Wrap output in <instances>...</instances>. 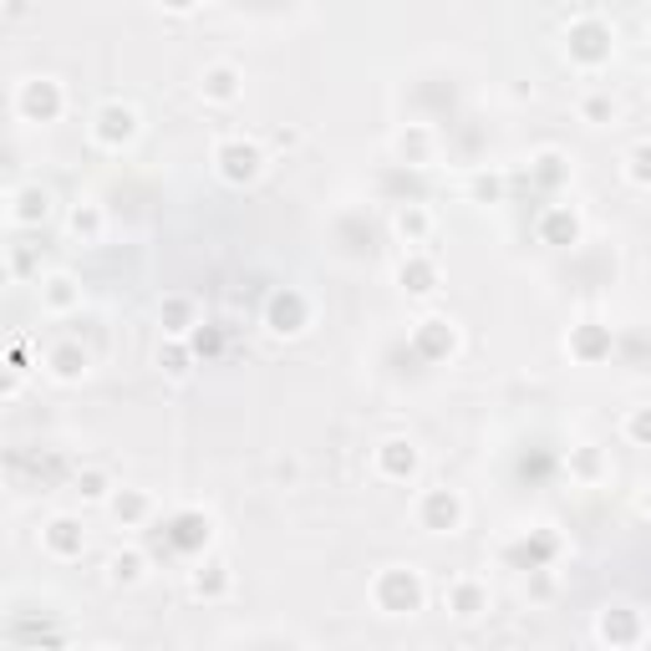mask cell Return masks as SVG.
I'll return each instance as SVG.
<instances>
[{"label":"cell","mask_w":651,"mask_h":651,"mask_svg":"<svg viewBox=\"0 0 651 651\" xmlns=\"http://www.w3.org/2000/svg\"><path fill=\"white\" fill-rule=\"evenodd\" d=\"M611 51H616V37L601 16H576V21H570V31H565V56H570L580 72H601V66L611 62Z\"/></svg>","instance_id":"cell-1"},{"label":"cell","mask_w":651,"mask_h":651,"mask_svg":"<svg viewBox=\"0 0 651 651\" xmlns=\"http://www.w3.org/2000/svg\"><path fill=\"white\" fill-rule=\"evenodd\" d=\"M372 601H376V611H388V616L423 611V601H427L423 576L407 570V565H392V570H382V576L372 580Z\"/></svg>","instance_id":"cell-2"},{"label":"cell","mask_w":651,"mask_h":651,"mask_svg":"<svg viewBox=\"0 0 651 651\" xmlns=\"http://www.w3.org/2000/svg\"><path fill=\"white\" fill-rule=\"evenodd\" d=\"M214 168H219V178L235 188H250L265 178V148L250 138H229L214 148Z\"/></svg>","instance_id":"cell-3"},{"label":"cell","mask_w":651,"mask_h":651,"mask_svg":"<svg viewBox=\"0 0 651 651\" xmlns=\"http://www.w3.org/2000/svg\"><path fill=\"white\" fill-rule=\"evenodd\" d=\"M417 525L427 535H458L464 529V499H458V488H448V484L423 488L417 494Z\"/></svg>","instance_id":"cell-4"},{"label":"cell","mask_w":651,"mask_h":651,"mask_svg":"<svg viewBox=\"0 0 651 651\" xmlns=\"http://www.w3.org/2000/svg\"><path fill=\"white\" fill-rule=\"evenodd\" d=\"M306 326H311V301H306L296 286L276 290L270 301H265V331L276 341H290V337H301Z\"/></svg>","instance_id":"cell-5"},{"label":"cell","mask_w":651,"mask_h":651,"mask_svg":"<svg viewBox=\"0 0 651 651\" xmlns=\"http://www.w3.org/2000/svg\"><path fill=\"white\" fill-rule=\"evenodd\" d=\"M138 127L143 123H138V107H133V102H102L97 117H92V143L123 153L127 143L138 138Z\"/></svg>","instance_id":"cell-6"},{"label":"cell","mask_w":651,"mask_h":651,"mask_svg":"<svg viewBox=\"0 0 651 651\" xmlns=\"http://www.w3.org/2000/svg\"><path fill=\"white\" fill-rule=\"evenodd\" d=\"M372 464H376V478H388V484H413L417 468H423V453L407 438H388V443H376Z\"/></svg>","instance_id":"cell-7"},{"label":"cell","mask_w":651,"mask_h":651,"mask_svg":"<svg viewBox=\"0 0 651 651\" xmlns=\"http://www.w3.org/2000/svg\"><path fill=\"white\" fill-rule=\"evenodd\" d=\"M16 107H21L25 117L56 123V117H62V107H66L62 82H51V76H31V82H21V97H16Z\"/></svg>","instance_id":"cell-8"},{"label":"cell","mask_w":651,"mask_h":651,"mask_svg":"<svg viewBox=\"0 0 651 651\" xmlns=\"http://www.w3.org/2000/svg\"><path fill=\"white\" fill-rule=\"evenodd\" d=\"M413 347L427 362H448L453 351H458V326L443 321V316H427V321L413 326Z\"/></svg>","instance_id":"cell-9"},{"label":"cell","mask_w":651,"mask_h":651,"mask_svg":"<svg viewBox=\"0 0 651 651\" xmlns=\"http://www.w3.org/2000/svg\"><path fill=\"white\" fill-rule=\"evenodd\" d=\"M239 92H245V72H239L235 62L204 66V76H199V97L204 102H214V107H229V102H239Z\"/></svg>","instance_id":"cell-10"},{"label":"cell","mask_w":651,"mask_h":651,"mask_svg":"<svg viewBox=\"0 0 651 651\" xmlns=\"http://www.w3.org/2000/svg\"><path fill=\"white\" fill-rule=\"evenodd\" d=\"M397 286L407 290V296H433V290H438V265L427 260L423 250H407L397 265Z\"/></svg>","instance_id":"cell-11"},{"label":"cell","mask_w":651,"mask_h":651,"mask_svg":"<svg viewBox=\"0 0 651 651\" xmlns=\"http://www.w3.org/2000/svg\"><path fill=\"white\" fill-rule=\"evenodd\" d=\"M443 601H448V611L458 616V621H478V616L488 611V586L474 576H464V580H453Z\"/></svg>","instance_id":"cell-12"},{"label":"cell","mask_w":651,"mask_h":651,"mask_svg":"<svg viewBox=\"0 0 651 651\" xmlns=\"http://www.w3.org/2000/svg\"><path fill=\"white\" fill-rule=\"evenodd\" d=\"M596 637L611 641V647H631V641H641V616L631 606H606L601 621H596Z\"/></svg>","instance_id":"cell-13"},{"label":"cell","mask_w":651,"mask_h":651,"mask_svg":"<svg viewBox=\"0 0 651 651\" xmlns=\"http://www.w3.org/2000/svg\"><path fill=\"white\" fill-rule=\"evenodd\" d=\"M158 321H163V337H194L199 331V306H194V296H163L158 306Z\"/></svg>","instance_id":"cell-14"},{"label":"cell","mask_w":651,"mask_h":651,"mask_svg":"<svg viewBox=\"0 0 651 651\" xmlns=\"http://www.w3.org/2000/svg\"><path fill=\"white\" fill-rule=\"evenodd\" d=\"M392 229H397V239L407 250H423L427 239H433V214H427V204H402L392 214Z\"/></svg>","instance_id":"cell-15"},{"label":"cell","mask_w":651,"mask_h":651,"mask_svg":"<svg viewBox=\"0 0 651 651\" xmlns=\"http://www.w3.org/2000/svg\"><path fill=\"white\" fill-rule=\"evenodd\" d=\"M570 356H576V362H586V366L606 362V356H611V331H606L601 321L576 326V331H570Z\"/></svg>","instance_id":"cell-16"},{"label":"cell","mask_w":651,"mask_h":651,"mask_svg":"<svg viewBox=\"0 0 651 651\" xmlns=\"http://www.w3.org/2000/svg\"><path fill=\"white\" fill-rule=\"evenodd\" d=\"M539 239H545V245H576L580 214L570 209V204H550V209L539 214Z\"/></svg>","instance_id":"cell-17"},{"label":"cell","mask_w":651,"mask_h":651,"mask_svg":"<svg viewBox=\"0 0 651 651\" xmlns=\"http://www.w3.org/2000/svg\"><path fill=\"white\" fill-rule=\"evenodd\" d=\"M168 529H174V535H168V539H174V550H188V555H194V550H204V545H209L214 519H209V514H199V509H184Z\"/></svg>","instance_id":"cell-18"},{"label":"cell","mask_w":651,"mask_h":651,"mask_svg":"<svg viewBox=\"0 0 651 651\" xmlns=\"http://www.w3.org/2000/svg\"><path fill=\"white\" fill-rule=\"evenodd\" d=\"M194 366H199V351H194V341H188V337H163V347H158V372L163 376L184 382Z\"/></svg>","instance_id":"cell-19"},{"label":"cell","mask_w":651,"mask_h":651,"mask_svg":"<svg viewBox=\"0 0 651 651\" xmlns=\"http://www.w3.org/2000/svg\"><path fill=\"white\" fill-rule=\"evenodd\" d=\"M41 306H46L51 316L76 311V306H82V286H76V280L66 276V270H56V276L41 280Z\"/></svg>","instance_id":"cell-20"},{"label":"cell","mask_w":651,"mask_h":651,"mask_svg":"<svg viewBox=\"0 0 651 651\" xmlns=\"http://www.w3.org/2000/svg\"><path fill=\"white\" fill-rule=\"evenodd\" d=\"M66 229H72V239H82V245H97L102 229H107V214H102L97 199H76L72 214H66Z\"/></svg>","instance_id":"cell-21"},{"label":"cell","mask_w":651,"mask_h":651,"mask_svg":"<svg viewBox=\"0 0 651 651\" xmlns=\"http://www.w3.org/2000/svg\"><path fill=\"white\" fill-rule=\"evenodd\" d=\"M46 372L56 376V382H82L87 376V351L76 347V341H62V347L46 351Z\"/></svg>","instance_id":"cell-22"},{"label":"cell","mask_w":651,"mask_h":651,"mask_svg":"<svg viewBox=\"0 0 651 651\" xmlns=\"http://www.w3.org/2000/svg\"><path fill=\"white\" fill-rule=\"evenodd\" d=\"M82 545H87V535H82V525H76V519H51V525H46V550L56 555V560H76V555H82Z\"/></svg>","instance_id":"cell-23"},{"label":"cell","mask_w":651,"mask_h":651,"mask_svg":"<svg viewBox=\"0 0 651 651\" xmlns=\"http://www.w3.org/2000/svg\"><path fill=\"white\" fill-rule=\"evenodd\" d=\"M11 204H16V209H11V219H16V225H41V219L51 214V194H46L41 184L16 188V194H11Z\"/></svg>","instance_id":"cell-24"},{"label":"cell","mask_w":651,"mask_h":651,"mask_svg":"<svg viewBox=\"0 0 651 651\" xmlns=\"http://www.w3.org/2000/svg\"><path fill=\"white\" fill-rule=\"evenodd\" d=\"M229 586H235V576H229L225 560H209L194 570V596H204V601H219V596H229Z\"/></svg>","instance_id":"cell-25"},{"label":"cell","mask_w":651,"mask_h":651,"mask_svg":"<svg viewBox=\"0 0 651 651\" xmlns=\"http://www.w3.org/2000/svg\"><path fill=\"white\" fill-rule=\"evenodd\" d=\"M107 504H113V514H117V519H123L127 529H133V525H143V519H148V514H153V499H148V494H143V488H117V494H113V499H107Z\"/></svg>","instance_id":"cell-26"},{"label":"cell","mask_w":651,"mask_h":651,"mask_svg":"<svg viewBox=\"0 0 651 651\" xmlns=\"http://www.w3.org/2000/svg\"><path fill=\"white\" fill-rule=\"evenodd\" d=\"M529 174L539 178V188H560L565 178H570V163H565L555 148H545V153H535V163H529Z\"/></svg>","instance_id":"cell-27"},{"label":"cell","mask_w":651,"mask_h":651,"mask_svg":"<svg viewBox=\"0 0 651 651\" xmlns=\"http://www.w3.org/2000/svg\"><path fill=\"white\" fill-rule=\"evenodd\" d=\"M397 153L413 163V168H423V163L433 158V133H427V127H407V133H397Z\"/></svg>","instance_id":"cell-28"},{"label":"cell","mask_w":651,"mask_h":651,"mask_svg":"<svg viewBox=\"0 0 651 651\" xmlns=\"http://www.w3.org/2000/svg\"><path fill=\"white\" fill-rule=\"evenodd\" d=\"M555 550H560V539L555 535H535V539H525V545L514 550V560L525 565V570H545V560H550Z\"/></svg>","instance_id":"cell-29"},{"label":"cell","mask_w":651,"mask_h":651,"mask_svg":"<svg viewBox=\"0 0 651 651\" xmlns=\"http://www.w3.org/2000/svg\"><path fill=\"white\" fill-rule=\"evenodd\" d=\"M76 494H82L87 504L113 499V478L102 474V468H82V474H76Z\"/></svg>","instance_id":"cell-30"},{"label":"cell","mask_w":651,"mask_h":651,"mask_svg":"<svg viewBox=\"0 0 651 651\" xmlns=\"http://www.w3.org/2000/svg\"><path fill=\"white\" fill-rule=\"evenodd\" d=\"M143 565H148V560H143L138 550H123V555H113V565H107V570H113L117 586H138V580H143Z\"/></svg>","instance_id":"cell-31"},{"label":"cell","mask_w":651,"mask_h":651,"mask_svg":"<svg viewBox=\"0 0 651 651\" xmlns=\"http://www.w3.org/2000/svg\"><path fill=\"white\" fill-rule=\"evenodd\" d=\"M580 117H586L590 127H606V123H616V102L606 97V92H590V97L580 102Z\"/></svg>","instance_id":"cell-32"},{"label":"cell","mask_w":651,"mask_h":651,"mask_svg":"<svg viewBox=\"0 0 651 651\" xmlns=\"http://www.w3.org/2000/svg\"><path fill=\"white\" fill-rule=\"evenodd\" d=\"M627 178L637 188H651V143H637V148L627 153Z\"/></svg>","instance_id":"cell-33"},{"label":"cell","mask_w":651,"mask_h":651,"mask_svg":"<svg viewBox=\"0 0 651 651\" xmlns=\"http://www.w3.org/2000/svg\"><path fill=\"white\" fill-rule=\"evenodd\" d=\"M627 438L637 443V448H651V407H631V417H627Z\"/></svg>","instance_id":"cell-34"},{"label":"cell","mask_w":651,"mask_h":651,"mask_svg":"<svg viewBox=\"0 0 651 651\" xmlns=\"http://www.w3.org/2000/svg\"><path fill=\"white\" fill-rule=\"evenodd\" d=\"M570 474L586 478V484L590 478H601V448H580L576 458H570Z\"/></svg>","instance_id":"cell-35"},{"label":"cell","mask_w":651,"mask_h":651,"mask_svg":"<svg viewBox=\"0 0 651 651\" xmlns=\"http://www.w3.org/2000/svg\"><path fill=\"white\" fill-rule=\"evenodd\" d=\"M188 341H194V351H199V356H219V351H225V341H219V331H214V326H199Z\"/></svg>","instance_id":"cell-36"},{"label":"cell","mask_w":651,"mask_h":651,"mask_svg":"<svg viewBox=\"0 0 651 651\" xmlns=\"http://www.w3.org/2000/svg\"><path fill=\"white\" fill-rule=\"evenodd\" d=\"M474 199H488V204L504 199V178L499 174H478L474 178Z\"/></svg>","instance_id":"cell-37"},{"label":"cell","mask_w":651,"mask_h":651,"mask_svg":"<svg viewBox=\"0 0 651 651\" xmlns=\"http://www.w3.org/2000/svg\"><path fill=\"white\" fill-rule=\"evenodd\" d=\"M163 11H174V16H188V11H199V0H163Z\"/></svg>","instance_id":"cell-38"},{"label":"cell","mask_w":651,"mask_h":651,"mask_svg":"<svg viewBox=\"0 0 651 651\" xmlns=\"http://www.w3.org/2000/svg\"><path fill=\"white\" fill-rule=\"evenodd\" d=\"M641 509H647V514H651V488H647V494H641Z\"/></svg>","instance_id":"cell-39"}]
</instances>
